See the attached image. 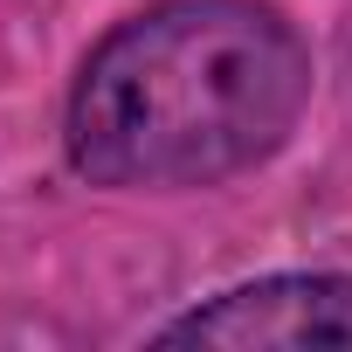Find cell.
Segmentation results:
<instances>
[{
    "label": "cell",
    "mask_w": 352,
    "mask_h": 352,
    "mask_svg": "<svg viewBox=\"0 0 352 352\" xmlns=\"http://www.w3.org/2000/svg\"><path fill=\"white\" fill-rule=\"evenodd\" d=\"M311 83L276 0H152L76 63L63 152L111 194H201L290 145Z\"/></svg>",
    "instance_id": "6da1fadb"
},
{
    "label": "cell",
    "mask_w": 352,
    "mask_h": 352,
    "mask_svg": "<svg viewBox=\"0 0 352 352\" xmlns=\"http://www.w3.org/2000/svg\"><path fill=\"white\" fill-rule=\"evenodd\" d=\"M152 345H214V352H311L352 345V270H276L152 331Z\"/></svg>",
    "instance_id": "7a4b0ae2"
}]
</instances>
